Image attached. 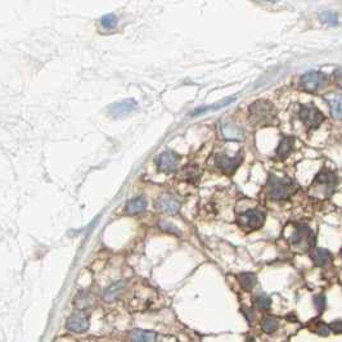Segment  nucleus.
Returning <instances> with one entry per match:
<instances>
[{
  "label": "nucleus",
  "mask_w": 342,
  "mask_h": 342,
  "mask_svg": "<svg viewBox=\"0 0 342 342\" xmlns=\"http://www.w3.org/2000/svg\"><path fill=\"white\" fill-rule=\"evenodd\" d=\"M265 223V212L256 209L247 210L237 216V224L246 232H252L260 229Z\"/></svg>",
  "instance_id": "obj_4"
},
{
  "label": "nucleus",
  "mask_w": 342,
  "mask_h": 342,
  "mask_svg": "<svg viewBox=\"0 0 342 342\" xmlns=\"http://www.w3.org/2000/svg\"><path fill=\"white\" fill-rule=\"evenodd\" d=\"M333 81H335L336 85L342 89V67L335 70V72H333Z\"/></svg>",
  "instance_id": "obj_28"
},
{
  "label": "nucleus",
  "mask_w": 342,
  "mask_h": 342,
  "mask_svg": "<svg viewBox=\"0 0 342 342\" xmlns=\"http://www.w3.org/2000/svg\"><path fill=\"white\" fill-rule=\"evenodd\" d=\"M279 323H278V319H275L274 317H267L265 318L264 321H263V329H264L266 333H271V332H274L277 328H278Z\"/></svg>",
  "instance_id": "obj_24"
},
{
  "label": "nucleus",
  "mask_w": 342,
  "mask_h": 342,
  "mask_svg": "<svg viewBox=\"0 0 342 342\" xmlns=\"http://www.w3.org/2000/svg\"><path fill=\"white\" fill-rule=\"evenodd\" d=\"M291 243L293 246L296 247H303L305 248H310V247L314 246L315 243V237H314V233L307 225H297L295 229L293 234L291 235Z\"/></svg>",
  "instance_id": "obj_7"
},
{
  "label": "nucleus",
  "mask_w": 342,
  "mask_h": 342,
  "mask_svg": "<svg viewBox=\"0 0 342 342\" xmlns=\"http://www.w3.org/2000/svg\"><path fill=\"white\" fill-rule=\"evenodd\" d=\"M241 311L245 314V317H246L247 322H249V323H251V321H252V314H251V310H249V309H247V307H241Z\"/></svg>",
  "instance_id": "obj_29"
},
{
  "label": "nucleus",
  "mask_w": 342,
  "mask_h": 342,
  "mask_svg": "<svg viewBox=\"0 0 342 342\" xmlns=\"http://www.w3.org/2000/svg\"><path fill=\"white\" fill-rule=\"evenodd\" d=\"M124 288H125L124 281L114 282V283H112V285H111L110 287L104 291V295H103L104 300L108 301V303H112V301H114V300L117 299L118 296L121 295Z\"/></svg>",
  "instance_id": "obj_18"
},
{
  "label": "nucleus",
  "mask_w": 342,
  "mask_h": 342,
  "mask_svg": "<svg viewBox=\"0 0 342 342\" xmlns=\"http://www.w3.org/2000/svg\"><path fill=\"white\" fill-rule=\"evenodd\" d=\"M256 275L253 273H241L238 275V282L243 289H251L256 285Z\"/></svg>",
  "instance_id": "obj_21"
},
{
  "label": "nucleus",
  "mask_w": 342,
  "mask_h": 342,
  "mask_svg": "<svg viewBox=\"0 0 342 342\" xmlns=\"http://www.w3.org/2000/svg\"><path fill=\"white\" fill-rule=\"evenodd\" d=\"M328 84V76L322 71H309L300 77V88L307 93H317Z\"/></svg>",
  "instance_id": "obj_3"
},
{
  "label": "nucleus",
  "mask_w": 342,
  "mask_h": 342,
  "mask_svg": "<svg viewBox=\"0 0 342 342\" xmlns=\"http://www.w3.org/2000/svg\"><path fill=\"white\" fill-rule=\"evenodd\" d=\"M156 206L162 212H178L182 207V201L171 194H164L157 198Z\"/></svg>",
  "instance_id": "obj_11"
},
{
  "label": "nucleus",
  "mask_w": 342,
  "mask_h": 342,
  "mask_svg": "<svg viewBox=\"0 0 342 342\" xmlns=\"http://www.w3.org/2000/svg\"><path fill=\"white\" fill-rule=\"evenodd\" d=\"M129 339L132 342H157V333L153 331L133 329L129 332Z\"/></svg>",
  "instance_id": "obj_16"
},
{
  "label": "nucleus",
  "mask_w": 342,
  "mask_h": 342,
  "mask_svg": "<svg viewBox=\"0 0 342 342\" xmlns=\"http://www.w3.org/2000/svg\"><path fill=\"white\" fill-rule=\"evenodd\" d=\"M221 133L224 138L229 140H241L245 136V132L238 125L232 124V122H224L221 124Z\"/></svg>",
  "instance_id": "obj_13"
},
{
  "label": "nucleus",
  "mask_w": 342,
  "mask_h": 342,
  "mask_svg": "<svg viewBox=\"0 0 342 342\" xmlns=\"http://www.w3.org/2000/svg\"><path fill=\"white\" fill-rule=\"evenodd\" d=\"M156 165L158 171L161 172H166V174H171L178 170L179 166V156L171 151H166L162 152L160 156L157 157Z\"/></svg>",
  "instance_id": "obj_9"
},
{
  "label": "nucleus",
  "mask_w": 342,
  "mask_h": 342,
  "mask_svg": "<svg viewBox=\"0 0 342 342\" xmlns=\"http://www.w3.org/2000/svg\"><path fill=\"white\" fill-rule=\"evenodd\" d=\"M311 259H313L314 264L315 265H325L331 259V253L328 249L324 248H314L311 252Z\"/></svg>",
  "instance_id": "obj_19"
},
{
  "label": "nucleus",
  "mask_w": 342,
  "mask_h": 342,
  "mask_svg": "<svg viewBox=\"0 0 342 342\" xmlns=\"http://www.w3.org/2000/svg\"><path fill=\"white\" fill-rule=\"evenodd\" d=\"M243 160L242 154L235 157H229L227 154H218L215 158V164L220 169V171L225 175H233Z\"/></svg>",
  "instance_id": "obj_10"
},
{
  "label": "nucleus",
  "mask_w": 342,
  "mask_h": 342,
  "mask_svg": "<svg viewBox=\"0 0 342 342\" xmlns=\"http://www.w3.org/2000/svg\"><path fill=\"white\" fill-rule=\"evenodd\" d=\"M93 297L92 295L88 292H80L75 299V306L77 307L78 310H85L92 305Z\"/></svg>",
  "instance_id": "obj_20"
},
{
  "label": "nucleus",
  "mask_w": 342,
  "mask_h": 342,
  "mask_svg": "<svg viewBox=\"0 0 342 342\" xmlns=\"http://www.w3.org/2000/svg\"><path fill=\"white\" fill-rule=\"evenodd\" d=\"M248 118L253 125H270L277 118L274 106L267 100H256L248 107Z\"/></svg>",
  "instance_id": "obj_2"
},
{
  "label": "nucleus",
  "mask_w": 342,
  "mask_h": 342,
  "mask_svg": "<svg viewBox=\"0 0 342 342\" xmlns=\"http://www.w3.org/2000/svg\"><path fill=\"white\" fill-rule=\"evenodd\" d=\"M89 325V314L85 310H78L77 313L72 314L66 322V328L74 333H84L88 331Z\"/></svg>",
  "instance_id": "obj_8"
},
{
  "label": "nucleus",
  "mask_w": 342,
  "mask_h": 342,
  "mask_svg": "<svg viewBox=\"0 0 342 342\" xmlns=\"http://www.w3.org/2000/svg\"><path fill=\"white\" fill-rule=\"evenodd\" d=\"M319 17H321L322 21L328 23V25H336V23H337V15H336V13H332V12H324V13H322Z\"/></svg>",
  "instance_id": "obj_27"
},
{
  "label": "nucleus",
  "mask_w": 342,
  "mask_h": 342,
  "mask_svg": "<svg viewBox=\"0 0 342 342\" xmlns=\"http://www.w3.org/2000/svg\"><path fill=\"white\" fill-rule=\"evenodd\" d=\"M328 107L331 110V114L337 120H342V95L333 94V95L324 96Z\"/></svg>",
  "instance_id": "obj_15"
},
{
  "label": "nucleus",
  "mask_w": 342,
  "mask_h": 342,
  "mask_svg": "<svg viewBox=\"0 0 342 342\" xmlns=\"http://www.w3.org/2000/svg\"><path fill=\"white\" fill-rule=\"evenodd\" d=\"M138 108V103L134 99H125L121 102L112 104L110 107V114L114 117H121L124 114H128Z\"/></svg>",
  "instance_id": "obj_12"
},
{
  "label": "nucleus",
  "mask_w": 342,
  "mask_h": 342,
  "mask_svg": "<svg viewBox=\"0 0 342 342\" xmlns=\"http://www.w3.org/2000/svg\"><path fill=\"white\" fill-rule=\"evenodd\" d=\"M255 306H256L259 310H266L267 307L270 306V299H269L266 295H264V293L257 295L256 297H255Z\"/></svg>",
  "instance_id": "obj_25"
},
{
  "label": "nucleus",
  "mask_w": 342,
  "mask_h": 342,
  "mask_svg": "<svg viewBox=\"0 0 342 342\" xmlns=\"http://www.w3.org/2000/svg\"><path fill=\"white\" fill-rule=\"evenodd\" d=\"M147 206V201L144 197L139 196L133 198V200L129 201L126 203V207H125V211L130 215H135V214H140L143 211L146 210Z\"/></svg>",
  "instance_id": "obj_17"
},
{
  "label": "nucleus",
  "mask_w": 342,
  "mask_h": 342,
  "mask_svg": "<svg viewBox=\"0 0 342 342\" xmlns=\"http://www.w3.org/2000/svg\"><path fill=\"white\" fill-rule=\"evenodd\" d=\"M336 186H337V176L335 172H332L328 169H323L318 172L313 182V189L317 190L318 188L323 187V194L325 197H329L335 190Z\"/></svg>",
  "instance_id": "obj_6"
},
{
  "label": "nucleus",
  "mask_w": 342,
  "mask_h": 342,
  "mask_svg": "<svg viewBox=\"0 0 342 342\" xmlns=\"http://www.w3.org/2000/svg\"><path fill=\"white\" fill-rule=\"evenodd\" d=\"M200 176H201L200 169L197 168V166H194V165H193V166H188V168L184 169V179H186L187 182L196 184V183L198 182Z\"/></svg>",
  "instance_id": "obj_22"
},
{
  "label": "nucleus",
  "mask_w": 342,
  "mask_h": 342,
  "mask_svg": "<svg viewBox=\"0 0 342 342\" xmlns=\"http://www.w3.org/2000/svg\"><path fill=\"white\" fill-rule=\"evenodd\" d=\"M117 17L114 15H106L104 17H102V26H103L104 29H107V30H111V29H114L116 26H117Z\"/></svg>",
  "instance_id": "obj_26"
},
{
  "label": "nucleus",
  "mask_w": 342,
  "mask_h": 342,
  "mask_svg": "<svg viewBox=\"0 0 342 342\" xmlns=\"http://www.w3.org/2000/svg\"><path fill=\"white\" fill-rule=\"evenodd\" d=\"M293 144H295V138L293 136H283L279 142L277 150H275V158L277 160H285L288 156L289 152L292 151Z\"/></svg>",
  "instance_id": "obj_14"
},
{
  "label": "nucleus",
  "mask_w": 342,
  "mask_h": 342,
  "mask_svg": "<svg viewBox=\"0 0 342 342\" xmlns=\"http://www.w3.org/2000/svg\"><path fill=\"white\" fill-rule=\"evenodd\" d=\"M235 98L234 96H232V98H228V99H224L223 102H220L219 104H214V106H210V107H202V108H198V110H196L194 112H193V116L194 114H201V112H209V111H214V110H219V108H223L225 107V106H228L229 103H232L233 100H234Z\"/></svg>",
  "instance_id": "obj_23"
},
{
  "label": "nucleus",
  "mask_w": 342,
  "mask_h": 342,
  "mask_svg": "<svg viewBox=\"0 0 342 342\" xmlns=\"http://www.w3.org/2000/svg\"><path fill=\"white\" fill-rule=\"evenodd\" d=\"M297 189H299V186L291 179L278 178L275 175H270L267 179L266 194L273 201L287 200Z\"/></svg>",
  "instance_id": "obj_1"
},
{
  "label": "nucleus",
  "mask_w": 342,
  "mask_h": 342,
  "mask_svg": "<svg viewBox=\"0 0 342 342\" xmlns=\"http://www.w3.org/2000/svg\"><path fill=\"white\" fill-rule=\"evenodd\" d=\"M299 118L310 130H315L324 121V116L314 104H301L299 111Z\"/></svg>",
  "instance_id": "obj_5"
}]
</instances>
